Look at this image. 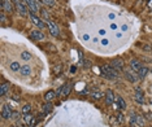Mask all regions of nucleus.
<instances>
[{"mask_svg": "<svg viewBox=\"0 0 152 127\" xmlns=\"http://www.w3.org/2000/svg\"><path fill=\"white\" fill-rule=\"evenodd\" d=\"M30 111H31V105H30V104L24 105V108H22V114H29Z\"/></svg>", "mask_w": 152, "mask_h": 127, "instance_id": "obj_23", "label": "nucleus"}, {"mask_svg": "<svg viewBox=\"0 0 152 127\" xmlns=\"http://www.w3.org/2000/svg\"><path fill=\"white\" fill-rule=\"evenodd\" d=\"M13 98H14L16 101H18V100H20V97H18V96H13Z\"/></svg>", "mask_w": 152, "mask_h": 127, "instance_id": "obj_32", "label": "nucleus"}, {"mask_svg": "<svg viewBox=\"0 0 152 127\" xmlns=\"http://www.w3.org/2000/svg\"><path fill=\"white\" fill-rule=\"evenodd\" d=\"M24 1L26 3L27 8H29V10L31 13L37 14V13L39 12V4H38V0H24Z\"/></svg>", "mask_w": 152, "mask_h": 127, "instance_id": "obj_3", "label": "nucleus"}, {"mask_svg": "<svg viewBox=\"0 0 152 127\" xmlns=\"http://www.w3.org/2000/svg\"><path fill=\"white\" fill-rule=\"evenodd\" d=\"M100 69H102V77L108 78V79H110V80L117 79L118 71L112 66V65H104V66H102Z\"/></svg>", "mask_w": 152, "mask_h": 127, "instance_id": "obj_1", "label": "nucleus"}, {"mask_svg": "<svg viewBox=\"0 0 152 127\" xmlns=\"http://www.w3.org/2000/svg\"><path fill=\"white\" fill-rule=\"evenodd\" d=\"M130 126L131 127L136 126V123H135V114H131V115H130Z\"/></svg>", "mask_w": 152, "mask_h": 127, "instance_id": "obj_27", "label": "nucleus"}, {"mask_svg": "<svg viewBox=\"0 0 152 127\" xmlns=\"http://www.w3.org/2000/svg\"><path fill=\"white\" fill-rule=\"evenodd\" d=\"M125 78L129 80V82L136 83L138 82V79H139V75H138V73L136 71H134L133 69H130V70H126L125 71Z\"/></svg>", "mask_w": 152, "mask_h": 127, "instance_id": "obj_4", "label": "nucleus"}, {"mask_svg": "<svg viewBox=\"0 0 152 127\" xmlns=\"http://www.w3.org/2000/svg\"><path fill=\"white\" fill-rule=\"evenodd\" d=\"M151 105H152V104H151Z\"/></svg>", "mask_w": 152, "mask_h": 127, "instance_id": "obj_34", "label": "nucleus"}, {"mask_svg": "<svg viewBox=\"0 0 152 127\" xmlns=\"http://www.w3.org/2000/svg\"><path fill=\"white\" fill-rule=\"evenodd\" d=\"M0 20H1V23H3V26L5 25L7 20H5V16H4V13H1V16H0Z\"/></svg>", "mask_w": 152, "mask_h": 127, "instance_id": "obj_29", "label": "nucleus"}, {"mask_svg": "<svg viewBox=\"0 0 152 127\" xmlns=\"http://www.w3.org/2000/svg\"><path fill=\"white\" fill-rule=\"evenodd\" d=\"M16 9L17 12L20 13L21 16H26L27 14V10H29V8H27L26 3L24 1V0H16Z\"/></svg>", "mask_w": 152, "mask_h": 127, "instance_id": "obj_2", "label": "nucleus"}, {"mask_svg": "<svg viewBox=\"0 0 152 127\" xmlns=\"http://www.w3.org/2000/svg\"><path fill=\"white\" fill-rule=\"evenodd\" d=\"M1 117H3V119H9L13 117V111H12V109L9 108L8 105H3V109H1Z\"/></svg>", "mask_w": 152, "mask_h": 127, "instance_id": "obj_8", "label": "nucleus"}, {"mask_svg": "<svg viewBox=\"0 0 152 127\" xmlns=\"http://www.w3.org/2000/svg\"><path fill=\"white\" fill-rule=\"evenodd\" d=\"M21 56H22V58H24V60H30L31 54H30L29 52H22V54H21Z\"/></svg>", "mask_w": 152, "mask_h": 127, "instance_id": "obj_28", "label": "nucleus"}, {"mask_svg": "<svg viewBox=\"0 0 152 127\" xmlns=\"http://www.w3.org/2000/svg\"><path fill=\"white\" fill-rule=\"evenodd\" d=\"M11 127H16V126H11Z\"/></svg>", "mask_w": 152, "mask_h": 127, "instance_id": "obj_33", "label": "nucleus"}, {"mask_svg": "<svg viewBox=\"0 0 152 127\" xmlns=\"http://www.w3.org/2000/svg\"><path fill=\"white\" fill-rule=\"evenodd\" d=\"M117 119H118V122H120V123H122V122H123V117H122V114H121V113L117 114Z\"/></svg>", "mask_w": 152, "mask_h": 127, "instance_id": "obj_30", "label": "nucleus"}, {"mask_svg": "<svg viewBox=\"0 0 152 127\" xmlns=\"http://www.w3.org/2000/svg\"><path fill=\"white\" fill-rule=\"evenodd\" d=\"M116 103L118 104L120 109H126V103H125V100H123V98L121 97V96L116 95Z\"/></svg>", "mask_w": 152, "mask_h": 127, "instance_id": "obj_18", "label": "nucleus"}, {"mask_svg": "<svg viewBox=\"0 0 152 127\" xmlns=\"http://www.w3.org/2000/svg\"><path fill=\"white\" fill-rule=\"evenodd\" d=\"M130 69H133L134 71L138 73L139 70L142 69V64L138 61V60H131L130 61Z\"/></svg>", "mask_w": 152, "mask_h": 127, "instance_id": "obj_13", "label": "nucleus"}, {"mask_svg": "<svg viewBox=\"0 0 152 127\" xmlns=\"http://www.w3.org/2000/svg\"><path fill=\"white\" fill-rule=\"evenodd\" d=\"M110 65H112L117 71H121V70L123 69V61L121 58H115L112 62H110Z\"/></svg>", "mask_w": 152, "mask_h": 127, "instance_id": "obj_12", "label": "nucleus"}, {"mask_svg": "<svg viewBox=\"0 0 152 127\" xmlns=\"http://www.w3.org/2000/svg\"><path fill=\"white\" fill-rule=\"evenodd\" d=\"M33 119H34V118H33V115H31V114H25V122H26V123H31V121H33Z\"/></svg>", "mask_w": 152, "mask_h": 127, "instance_id": "obj_26", "label": "nucleus"}, {"mask_svg": "<svg viewBox=\"0 0 152 127\" xmlns=\"http://www.w3.org/2000/svg\"><path fill=\"white\" fill-rule=\"evenodd\" d=\"M20 69H21V66H20L18 62L14 61V62H12V64H11V70H13V71H17V70H20Z\"/></svg>", "mask_w": 152, "mask_h": 127, "instance_id": "obj_24", "label": "nucleus"}, {"mask_svg": "<svg viewBox=\"0 0 152 127\" xmlns=\"http://www.w3.org/2000/svg\"><path fill=\"white\" fill-rule=\"evenodd\" d=\"M147 73H148V69H147L146 66H142V69L138 71V75H139V78H140V79H143V78L147 75Z\"/></svg>", "mask_w": 152, "mask_h": 127, "instance_id": "obj_22", "label": "nucleus"}, {"mask_svg": "<svg viewBox=\"0 0 152 127\" xmlns=\"http://www.w3.org/2000/svg\"><path fill=\"white\" fill-rule=\"evenodd\" d=\"M56 96H57V95H56V92H53V91H48V92L44 95V98L47 101H52Z\"/></svg>", "mask_w": 152, "mask_h": 127, "instance_id": "obj_21", "label": "nucleus"}, {"mask_svg": "<svg viewBox=\"0 0 152 127\" xmlns=\"http://www.w3.org/2000/svg\"><path fill=\"white\" fill-rule=\"evenodd\" d=\"M38 1L43 3V4H46V5H50V7H53V5H55V0H38Z\"/></svg>", "mask_w": 152, "mask_h": 127, "instance_id": "obj_25", "label": "nucleus"}, {"mask_svg": "<svg viewBox=\"0 0 152 127\" xmlns=\"http://www.w3.org/2000/svg\"><path fill=\"white\" fill-rule=\"evenodd\" d=\"M134 98L138 104H144V95L142 92L140 88H135V92H134Z\"/></svg>", "mask_w": 152, "mask_h": 127, "instance_id": "obj_10", "label": "nucleus"}, {"mask_svg": "<svg viewBox=\"0 0 152 127\" xmlns=\"http://www.w3.org/2000/svg\"><path fill=\"white\" fill-rule=\"evenodd\" d=\"M69 93H70V84H64L63 87H61V95H63L64 97H66Z\"/></svg>", "mask_w": 152, "mask_h": 127, "instance_id": "obj_19", "label": "nucleus"}, {"mask_svg": "<svg viewBox=\"0 0 152 127\" xmlns=\"http://www.w3.org/2000/svg\"><path fill=\"white\" fill-rule=\"evenodd\" d=\"M47 27H48L50 33L52 34L53 36H56V38H59V36H60V30H59V27L56 26V23L53 22V21H51V20L47 21Z\"/></svg>", "mask_w": 152, "mask_h": 127, "instance_id": "obj_5", "label": "nucleus"}, {"mask_svg": "<svg viewBox=\"0 0 152 127\" xmlns=\"http://www.w3.org/2000/svg\"><path fill=\"white\" fill-rule=\"evenodd\" d=\"M30 73H31V69H30L29 65H24V66H21V69H20V74L24 75V77L30 75Z\"/></svg>", "mask_w": 152, "mask_h": 127, "instance_id": "obj_15", "label": "nucleus"}, {"mask_svg": "<svg viewBox=\"0 0 152 127\" xmlns=\"http://www.w3.org/2000/svg\"><path fill=\"white\" fill-rule=\"evenodd\" d=\"M91 96L95 98V100H99V98L103 97V92L100 90H97V88H92L91 90Z\"/></svg>", "mask_w": 152, "mask_h": 127, "instance_id": "obj_14", "label": "nucleus"}, {"mask_svg": "<svg viewBox=\"0 0 152 127\" xmlns=\"http://www.w3.org/2000/svg\"><path fill=\"white\" fill-rule=\"evenodd\" d=\"M1 10L7 13H11L13 10V5H12V0H1Z\"/></svg>", "mask_w": 152, "mask_h": 127, "instance_id": "obj_7", "label": "nucleus"}, {"mask_svg": "<svg viewBox=\"0 0 152 127\" xmlns=\"http://www.w3.org/2000/svg\"><path fill=\"white\" fill-rule=\"evenodd\" d=\"M135 123L138 127H144V117L139 115V114H135Z\"/></svg>", "mask_w": 152, "mask_h": 127, "instance_id": "obj_17", "label": "nucleus"}, {"mask_svg": "<svg viewBox=\"0 0 152 127\" xmlns=\"http://www.w3.org/2000/svg\"><path fill=\"white\" fill-rule=\"evenodd\" d=\"M51 110H52V101H47V104L43 106V113L48 114V113H51Z\"/></svg>", "mask_w": 152, "mask_h": 127, "instance_id": "obj_20", "label": "nucleus"}, {"mask_svg": "<svg viewBox=\"0 0 152 127\" xmlns=\"http://www.w3.org/2000/svg\"><path fill=\"white\" fill-rule=\"evenodd\" d=\"M8 92H9V83H3L0 86V95L5 96Z\"/></svg>", "mask_w": 152, "mask_h": 127, "instance_id": "obj_16", "label": "nucleus"}, {"mask_svg": "<svg viewBox=\"0 0 152 127\" xmlns=\"http://www.w3.org/2000/svg\"><path fill=\"white\" fill-rule=\"evenodd\" d=\"M104 96H105V103H107V105H113V103L116 101V95L113 93V91L108 90Z\"/></svg>", "mask_w": 152, "mask_h": 127, "instance_id": "obj_6", "label": "nucleus"}, {"mask_svg": "<svg viewBox=\"0 0 152 127\" xmlns=\"http://www.w3.org/2000/svg\"><path fill=\"white\" fill-rule=\"evenodd\" d=\"M30 20H31V21H33V23H34L35 26H38L39 29H43V27L46 26V23L43 22V21L40 20L39 17H37V16H35L34 13H30Z\"/></svg>", "mask_w": 152, "mask_h": 127, "instance_id": "obj_9", "label": "nucleus"}, {"mask_svg": "<svg viewBox=\"0 0 152 127\" xmlns=\"http://www.w3.org/2000/svg\"><path fill=\"white\" fill-rule=\"evenodd\" d=\"M30 38H31L33 40H42V39H44V34L40 30H34L30 33Z\"/></svg>", "mask_w": 152, "mask_h": 127, "instance_id": "obj_11", "label": "nucleus"}, {"mask_svg": "<svg viewBox=\"0 0 152 127\" xmlns=\"http://www.w3.org/2000/svg\"><path fill=\"white\" fill-rule=\"evenodd\" d=\"M89 66H90V62L86 61V64H85V67H89Z\"/></svg>", "mask_w": 152, "mask_h": 127, "instance_id": "obj_31", "label": "nucleus"}]
</instances>
